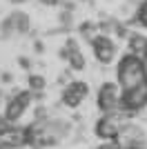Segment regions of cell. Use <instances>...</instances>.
Listing matches in <instances>:
<instances>
[{"label":"cell","mask_w":147,"mask_h":149,"mask_svg":"<svg viewBox=\"0 0 147 149\" xmlns=\"http://www.w3.org/2000/svg\"><path fill=\"white\" fill-rule=\"evenodd\" d=\"M47 118H49L47 109H45L43 105H38V107H36V120H47Z\"/></svg>","instance_id":"cell-18"},{"label":"cell","mask_w":147,"mask_h":149,"mask_svg":"<svg viewBox=\"0 0 147 149\" xmlns=\"http://www.w3.org/2000/svg\"><path fill=\"white\" fill-rule=\"evenodd\" d=\"M78 33H80V38H83L85 42H89V45H94L100 36H105L103 29H100V25H98V22H92V20H85V22L78 27Z\"/></svg>","instance_id":"cell-12"},{"label":"cell","mask_w":147,"mask_h":149,"mask_svg":"<svg viewBox=\"0 0 147 149\" xmlns=\"http://www.w3.org/2000/svg\"><path fill=\"white\" fill-rule=\"evenodd\" d=\"M31 102H34V91H16L11 93L9 98H7V105H5V116L2 118L7 120V123L16 125L20 118H22V113L27 111L31 107Z\"/></svg>","instance_id":"cell-6"},{"label":"cell","mask_w":147,"mask_h":149,"mask_svg":"<svg viewBox=\"0 0 147 149\" xmlns=\"http://www.w3.org/2000/svg\"><path fill=\"white\" fill-rule=\"evenodd\" d=\"M58 54H60V58H65V60H67V65H69V69H71V71H83V69L87 67L85 54L80 51L78 42H76L74 38H67L65 47H62Z\"/></svg>","instance_id":"cell-9"},{"label":"cell","mask_w":147,"mask_h":149,"mask_svg":"<svg viewBox=\"0 0 147 149\" xmlns=\"http://www.w3.org/2000/svg\"><path fill=\"white\" fill-rule=\"evenodd\" d=\"M116 76L123 91H132V89L141 87L143 82H147V62L134 54H125L118 60Z\"/></svg>","instance_id":"cell-2"},{"label":"cell","mask_w":147,"mask_h":149,"mask_svg":"<svg viewBox=\"0 0 147 149\" xmlns=\"http://www.w3.org/2000/svg\"><path fill=\"white\" fill-rule=\"evenodd\" d=\"M34 49H36V54H43V51H45V45L40 42V40H36V42H34Z\"/></svg>","instance_id":"cell-20"},{"label":"cell","mask_w":147,"mask_h":149,"mask_svg":"<svg viewBox=\"0 0 147 149\" xmlns=\"http://www.w3.org/2000/svg\"><path fill=\"white\" fill-rule=\"evenodd\" d=\"M87 96H89V85L83 82V80H71L69 85H65L60 100H62V105H65V107L76 109V107H80L87 100Z\"/></svg>","instance_id":"cell-8"},{"label":"cell","mask_w":147,"mask_h":149,"mask_svg":"<svg viewBox=\"0 0 147 149\" xmlns=\"http://www.w3.org/2000/svg\"><path fill=\"white\" fill-rule=\"evenodd\" d=\"M145 51H147V38L143 33H129V54L143 58L145 60Z\"/></svg>","instance_id":"cell-13"},{"label":"cell","mask_w":147,"mask_h":149,"mask_svg":"<svg viewBox=\"0 0 147 149\" xmlns=\"http://www.w3.org/2000/svg\"><path fill=\"white\" fill-rule=\"evenodd\" d=\"M134 113L127 111V109H120V111H114V113H103L100 118H98L96 127H94V134H96L100 140H116L120 136V131L127 127L129 123H134L132 120Z\"/></svg>","instance_id":"cell-3"},{"label":"cell","mask_w":147,"mask_h":149,"mask_svg":"<svg viewBox=\"0 0 147 149\" xmlns=\"http://www.w3.org/2000/svg\"><path fill=\"white\" fill-rule=\"evenodd\" d=\"M9 2H11V5H22L24 0H9Z\"/></svg>","instance_id":"cell-25"},{"label":"cell","mask_w":147,"mask_h":149,"mask_svg":"<svg viewBox=\"0 0 147 149\" xmlns=\"http://www.w3.org/2000/svg\"><path fill=\"white\" fill-rule=\"evenodd\" d=\"M80 2H85V0H60L58 5H60L62 9H69V11H74V9H76V5H80Z\"/></svg>","instance_id":"cell-17"},{"label":"cell","mask_w":147,"mask_h":149,"mask_svg":"<svg viewBox=\"0 0 147 149\" xmlns=\"http://www.w3.org/2000/svg\"><path fill=\"white\" fill-rule=\"evenodd\" d=\"M127 2H129V5H134V7H141L145 0H127Z\"/></svg>","instance_id":"cell-24"},{"label":"cell","mask_w":147,"mask_h":149,"mask_svg":"<svg viewBox=\"0 0 147 149\" xmlns=\"http://www.w3.org/2000/svg\"><path fill=\"white\" fill-rule=\"evenodd\" d=\"M0 76H2V82H11V80H13V76L9 74V71H2Z\"/></svg>","instance_id":"cell-21"},{"label":"cell","mask_w":147,"mask_h":149,"mask_svg":"<svg viewBox=\"0 0 147 149\" xmlns=\"http://www.w3.org/2000/svg\"><path fill=\"white\" fill-rule=\"evenodd\" d=\"M114 145L120 147V149H145L147 147V134L136 123H129L120 131V136L114 140Z\"/></svg>","instance_id":"cell-7"},{"label":"cell","mask_w":147,"mask_h":149,"mask_svg":"<svg viewBox=\"0 0 147 149\" xmlns=\"http://www.w3.org/2000/svg\"><path fill=\"white\" fill-rule=\"evenodd\" d=\"M38 2H40V5H47V7H51V5H58L60 0H38Z\"/></svg>","instance_id":"cell-22"},{"label":"cell","mask_w":147,"mask_h":149,"mask_svg":"<svg viewBox=\"0 0 147 149\" xmlns=\"http://www.w3.org/2000/svg\"><path fill=\"white\" fill-rule=\"evenodd\" d=\"M27 87L34 93H43V89L47 87V80H45V76H40V74H29L27 76Z\"/></svg>","instance_id":"cell-14"},{"label":"cell","mask_w":147,"mask_h":149,"mask_svg":"<svg viewBox=\"0 0 147 149\" xmlns=\"http://www.w3.org/2000/svg\"><path fill=\"white\" fill-rule=\"evenodd\" d=\"M136 22H138V25H143V27L147 29V0L138 7V9H136Z\"/></svg>","instance_id":"cell-16"},{"label":"cell","mask_w":147,"mask_h":149,"mask_svg":"<svg viewBox=\"0 0 147 149\" xmlns=\"http://www.w3.org/2000/svg\"><path fill=\"white\" fill-rule=\"evenodd\" d=\"M18 65H20L22 69H31V60H29L27 56H20V58H18Z\"/></svg>","instance_id":"cell-19"},{"label":"cell","mask_w":147,"mask_h":149,"mask_svg":"<svg viewBox=\"0 0 147 149\" xmlns=\"http://www.w3.org/2000/svg\"><path fill=\"white\" fill-rule=\"evenodd\" d=\"M58 22H60L62 29H69V27L74 25V11H69V9H62V11L58 13Z\"/></svg>","instance_id":"cell-15"},{"label":"cell","mask_w":147,"mask_h":149,"mask_svg":"<svg viewBox=\"0 0 147 149\" xmlns=\"http://www.w3.org/2000/svg\"><path fill=\"white\" fill-rule=\"evenodd\" d=\"M98 149H120V147H116L114 143H105V145H100Z\"/></svg>","instance_id":"cell-23"},{"label":"cell","mask_w":147,"mask_h":149,"mask_svg":"<svg viewBox=\"0 0 147 149\" xmlns=\"http://www.w3.org/2000/svg\"><path fill=\"white\" fill-rule=\"evenodd\" d=\"M96 105L103 113H114L125 109V91L118 82H103L96 96Z\"/></svg>","instance_id":"cell-4"},{"label":"cell","mask_w":147,"mask_h":149,"mask_svg":"<svg viewBox=\"0 0 147 149\" xmlns=\"http://www.w3.org/2000/svg\"><path fill=\"white\" fill-rule=\"evenodd\" d=\"M145 62H147V51H145Z\"/></svg>","instance_id":"cell-26"},{"label":"cell","mask_w":147,"mask_h":149,"mask_svg":"<svg viewBox=\"0 0 147 149\" xmlns=\"http://www.w3.org/2000/svg\"><path fill=\"white\" fill-rule=\"evenodd\" d=\"M29 31H31V18H29V13L20 11V9L7 13L5 20L0 22V36L2 38L24 36V33H29Z\"/></svg>","instance_id":"cell-5"},{"label":"cell","mask_w":147,"mask_h":149,"mask_svg":"<svg viewBox=\"0 0 147 149\" xmlns=\"http://www.w3.org/2000/svg\"><path fill=\"white\" fill-rule=\"evenodd\" d=\"M92 49H94V56H96V60L100 62V65H109V62L116 58V42H114L109 36H100L96 42L92 45Z\"/></svg>","instance_id":"cell-10"},{"label":"cell","mask_w":147,"mask_h":149,"mask_svg":"<svg viewBox=\"0 0 147 149\" xmlns=\"http://www.w3.org/2000/svg\"><path fill=\"white\" fill-rule=\"evenodd\" d=\"M71 134V123L67 118H54L47 120H34L27 127V145L31 149H47L60 145Z\"/></svg>","instance_id":"cell-1"},{"label":"cell","mask_w":147,"mask_h":149,"mask_svg":"<svg viewBox=\"0 0 147 149\" xmlns=\"http://www.w3.org/2000/svg\"><path fill=\"white\" fill-rule=\"evenodd\" d=\"M147 107V82H143L141 87L132 89V91H125V109L132 113L141 111Z\"/></svg>","instance_id":"cell-11"}]
</instances>
